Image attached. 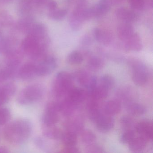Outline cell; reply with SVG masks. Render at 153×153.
<instances>
[{
    "label": "cell",
    "instance_id": "obj_1",
    "mask_svg": "<svg viewBox=\"0 0 153 153\" xmlns=\"http://www.w3.org/2000/svg\"><path fill=\"white\" fill-rule=\"evenodd\" d=\"M33 132L32 123L27 119H18L8 124L3 130V135L9 143L20 145L26 142Z\"/></svg>",
    "mask_w": 153,
    "mask_h": 153
},
{
    "label": "cell",
    "instance_id": "obj_2",
    "mask_svg": "<svg viewBox=\"0 0 153 153\" xmlns=\"http://www.w3.org/2000/svg\"><path fill=\"white\" fill-rule=\"evenodd\" d=\"M44 92L43 86L40 84L29 85L19 93L17 97L18 102L23 105H30L37 102L42 98Z\"/></svg>",
    "mask_w": 153,
    "mask_h": 153
},
{
    "label": "cell",
    "instance_id": "obj_3",
    "mask_svg": "<svg viewBox=\"0 0 153 153\" xmlns=\"http://www.w3.org/2000/svg\"><path fill=\"white\" fill-rule=\"evenodd\" d=\"M73 87V76L68 72L61 71L55 76L53 83L52 93L56 98L66 96Z\"/></svg>",
    "mask_w": 153,
    "mask_h": 153
},
{
    "label": "cell",
    "instance_id": "obj_4",
    "mask_svg": "<svg viewBox=\"0 0 153 153\" xmlns=\"http://www.w3.org/2000/svg\"><path fill=\"white\" fill-rule=\"evenodd\" d=\"M129 64L131 68L133 82L140 86L146 85L148 81L149 76L146 65L142 62L135 59L130 60Z\"/></svg>",
    "mask_w": 153,
    "mask_h": 153
},
{
    "label": "cell",
    "instance_id": "obj_5",
    "mask_svg": "<svg viewBox=\"0 0 153 153\" xmlns=\"http://www.w3.org/2000/svg\"><path fill=\"white\" fill-rule=\"evenodd\" d=\"M60 112V101H51L47 104L42 117L43 126L56 125L59 120V113Z\"/></svg>",
    "mask_w": 153,
    "mask_h": 153
},
{
    "label": "cell",
    "instance_id": "obj_6",
    "mask_svg": "<svg viewBox=\"0 0 153 153\" xmlns=\"http://www.w3.org/2000/svg\"><path fill=\"white\" fill-rule=\"evenodd\" d=\"M36 64L37 77H44L53 73L57 67L56 58L51 55H45L39 60Z\"/></svg>",
    "mask_w": 153,
    "mask_h": 153
},
{
    "label": "cell",
    "instance_id": "obj_7",
    "mask_svg": "<svg viewBox=\"0 0 153 153\" xmlns=\"http://www.w3.org/2000/svg\"><path fill=\"white\" fill-rule=\"evenodd\" d=\"M85 6L83 4L79 5L70 16L69 24L71 30L74 32L80 30L85 21L82 16V10Z\"/></svg>",
    "mask_w": 153,
    "mask_h": 153
},
{
    "label": "cell",
    "instance_id": "obj_8",
    "mask_svg": "<svg viewBox=\"0 0 153 153\" xmlns=\"http://www.w3.org/2000/svg\"><path fill=\"white\" fill-rule=\"evenodd\" d=\"M122 42V48L126 51L139 52L143 48L141 38L137 33H134L128 39Z\"/></svg>",
    "mask_w": 153,
    "mask_h": 153
},
{
    "label": "cell",
    "instance_id": "obj_9",
    "mask_svg": "<svg viewBox=\"0 0 153 153\" xmlns=\"http://www.w3.org/2000/svg\"><path fill=\"white\" fill-rule=\"evenodd\" d=\"M135 131L139 136H142L149 141L153 138V123L150 121L143 120L135 126Z\"/></svg>",
    "mask_w": 153,
    "mask_h": 153
},
{
    "label": "cell",
    "instance_id": "obj_10",
    "mask_svg": "<svg viewBox=\"0 0 153 153\" xmlns=\"http://www.w3.org/2000/svg\"><path fill=\"white\" fill-rule=\"evenodd\" d=\"M16 90V85L11 82L0 86V106H2L10 100L15 94Z\"/></svg>",
    "mask_w": 153,
    "mask_h": 153
},
{
    "label": "cell",
    "instance_id": "obj_11",
    "mask_svg": "<svg viewBox=\"0 0 153 153\" xmlns=\"http://www.w3.org/2000/svg\"><path fill=\"white\" fill-rule=\"evenodd\" d=\"M18 75L23 80H31L36 77V64L32 62L25 63L19 69Z\"/></svg>",
    "mask_w": 153,
    "mask_h": 153
},
{
    "label": "cell",
    "instance_id": "obj_12",
    "mask_svg": "<svg viewBox=\"0 0 153 153\" xmlns=\"http://www.w3.org/2000/svg\"><path fill=\"white\" fill-rule=\"evenodd\" d=\"M93 35L94 39L97 42L105 46L110 45L113 40L112 35L111 33L98 27L94 28Z\"/></svg>",
    "mask_w": 153,
    "mask_h": 153
},
{
    "label": "cell",
    "instance_id": "obj_13",
    "mask_svg": "<svg viewBox=\"0 0 153 153\" xmlns=\"http://www.w3.org/2000/svg\"><path fill=\"white\" fill-rule=\"evenodd\" d=\"M66 97L71 102L78 105L87 98L88 95L86 90L73 87L66 94Z\"/></svg>",
    "mask_w": 153,
    "mask_h": 153
},
{
    "label": "cell",
    "instance_id": "obj_14",
    "mask_svg": "<svg viewBox=\"0 0 153 153\" xmlns=\"http://www.w3.org/2000/svg\"><path fill=\"white\" fill-rule=\"evenodd\" d=\"M112 117L103 113L95 123L97 129L102 132H108L112 129L114 126V120Z\"/></svg>",
    "mask_w": 153,
    "mask_h": 153
},
{
    "label": "cell",
    "instance_id": "obj_15",
    "mask_svg": "<svg viewBox=\"0 0 153 153\" xmlns=\"http://www.w3.org/2000/svg\"><path fill=\"white\" fill-rule=\"evenodd\" d=\"M111 6L110 0H100L91 7L94 17H98L107 14L111 10Z\"/></svg>",
    "mask_w": 153,
    "mask_h": 153
},
{
    "label": "cell",
    "instance_id": "obj_16",
    "mask_svg": "<svg viewBox=\"0 0 153 153\" xmlns=\"http://www.w3.org/2000/svg\"><path fill=\"white\" fill-rule=\"evenodd\" d=\"M117 17L125 23H131L136 21L137 14L133 10L125 7H120L115 11Z\"/></svg>",
    "mask_w": 153,
    "mask_h": 153
},
{
    "label": "cell",
    "instance_id": "obj_17",
    "mask_svg": "<svg viewBox=\"0 0 153 153\" xmlns=\"http://www.w3.org/2000/svg\"><path fill=\"white\" fill-rule=\"evenodd\" d=\"M27 35L38 39H42L47 36V28L43 24H33L27 32Z\"/></svg>",
    "mask_w": 153,
    "mask_h": 153
},
{
    "label": "cell",
    "instance_id": "obj_18",
    "mask_svg": "<svg viewBox=\"0 0 153 153\" xmlns=\"http://www.w3.org/2000/svg\"><path fill=\"white\" fill-rule=\"evenodd\" d=\"M134 33V28L130 23L124 22L117 27V35L119 39L122 42L128 39Z\"/></svg>",
    "mask_w": 153,
    "mask_h": 153
},
{
    "label": "cell",
    "instance_id": "obj_19",
    "mask_svg": "<svg viewBox=\"0 0 153 153\" xmlns=\"http://www.w3.org/2000/svg\"><path fill=\"white\" fill-rule=\"evenodd\" d=\"M66 131H71L77 134L83 130L84 123L80 118L78 117L71 118L68 120L65 124Z\"/></svg>",
    "mask_w": 153,
    "mask_h": 153
},
{
    "label": "cell",
    "instance_id": "obj_20",
    "mask_svg": "<svg viewBox=\"0 0 153 153\" xmlns=\"http://www.w3.org/2000/svg\"><path fill=\"white\" fill-rule=\"evenodd\" d=\"M121 109V105L118 100H110L104 106L103 113L106 115L112 116L119 113Z\"/></svg>",
    "mask_w": 153,
    "mask_h": 153
},
{
    "label": "cell",
    "instance_id": "obj_21",
    "mask_svg": "<svg viewBox=\"0 0 153 153\" xmlns=\"http://www.w3.org/2000/svg\"><path fill=\"white\" fill-rule=\"evenodd\" d=\"M148 140L142 136L135 137L129 144V148L133 152H139L145 149Z\"/></svg>",
    "mask_w": 153,
    "mask_h": 153
},
{
    "label": "cell",
    "instance_id": "obj_22",
    "mask_svg": "<svg viewBox=\"0 0 153 153\" xmlns=\"http://www.w3.org/2000/svg\"><path fill=\"white\" fill-rule=\"evenodd\" d=\"M43 133L46 137L51 139L57 140L61 139L63 132L60 129L57 128L55 125L53 126H43Z\"/></svg>",
    "mask_w": 153,
    "mask_h": 153
},
{
    "label": "cell",
    "instance_id": "obj_23",
    "mask_svg": "<svg viewBox=\"0 0 153 153\" xmlns=\"http://www.w3.org/2000/svg\"><path fill=\"white\" fill-rule=\"evenodd\" d=\"M18 66L7 63V66L0 69V83L7 81L15 75Z\"/></svg>",
    "mask_w": 153,
    "mask_h": 153
},
{
    "label": "cell",
    "instance_id": "obj_24",
    "mask_svg": "<svg viewBox=\"0 0 153 153\" xmlns=\"http://www.w3.org/2000/svg\"><path fill=\"white\" fill-rule=\"evenodd\" d=\"M105 66V62L102 58L97 56H90L87 63L88 69L93 71L101 70Z\"/></svg>",
    "mask_w": 153,
    "mask_h": 153
},
{
    "label": "cell",
    "instance_id": "obj_25",
    "mask_svg": "<svg viewBox=\"0 0 153 153\" xmlns=\"http://www.w3.org/2000/svg\"><path fill=\"white\" fill-rule=\"evenodd\" d=\"M60 112L65 116H71L76 110L77 105L71 102L66 97L62 101H60Z\"/></svg>",
    "mask_w": 153,
    "mask_h": 153
},
{
    "label": "cell",
    "instance_id": "obj_26",
    "mask_svg": "<svg viewBox=\"0 0 153 153\" xmlns=\"http://www.w3.org/2000/svg\"><path fill=\"white\" fill-rule=\"evenodd\" d=\"M126 109L129 113L134 116L142 115L146 112L145 106L140 104L131 101L127 102Z\"/></svg>",
    "mask_w": 153,
    "mask_h": 153
},
{
    "label": "cell",
    "instance_id": "obj_27",
    "mask_svg": "<svg viewBox=\"0 0 153 153\" xmlns=\"http://www.w3.org/2000/svg\"><path fill=\"white\" fill-rule=\"evenodd\" d=\"M91 77L92 76L88 74L86 71L83 70H79L75 72L74 76H73V77L76 79L78 84L85 88L88 85Z\"/></svg>",
    "mask_w": 153,
    "mask_h": 153
},
{
    "label": "cell",
    "instance_id": "obj_28",
    "mask_svg": "<svg viewBox=\"0 0 153 153\" xmlns=\"http://www.w3.org/2000/svg\"><path fill=\"white\" fill-rule=\"evenodd\" d=\"M61 139L65 146H75L77 142V134L68 131L62 133Z\"/></svg>",
    "mask_w": 153,
    "mask_h": 153
},
{
    "label": "cell",
    "instance_id": "obj_29",
    "mask_svg": "<svg viewBox=\"0 0 153 153\" xmlns=\"http://www.w3.org/2000/svg\"><path fill=\"white\" fill-rule=\"evenodd\" d=\"M84 59V56L81 52L77 51L71 52L67 57V62L71 65L81 64Z\"/></svg>",
    "mask_w": 153,
    "mask_h": 153
},
{
    "label": "cell",
    "instance_id": "obj_30",
    "mask_svg": "<svg viewBox=\"0 0 153 153\" xmlns=\"http://www.w3.org/2000/svg\"><path fill=\"white\" fill-rule=\"evenodd\" d=\"M79 134L81 141L86 145L92 144L96 139L94 133L90 130L83 129Z\"/></svg>",
    "mask_w": 153,
    "mask_h": 153
},
{
    "label": "cell",
    "instance_id": "obj_31",
    "mask_svg": "<svg viewBox=\"0 0 153 153\" xmlns=\"http://www.w3.org/2000/svg\"><path fill=\"white\" fill-rule=\"evenodd\" d=\"M14 23L12 16L7 11L0 12V27H8Z\"/></svg>",
    "mask_w": 153,
    "mask_h": 153
},
{
    "label": "cell",
    "instance_id": "obj_32",
    "mask_svg": "<svg viewBox=\"0 0 153 153\" xmlns=\"http://www.w3.org/2000/svg\"><path fill=\"white\" fill-rule=\"evenodd\" d=\"M68 13V10L65 9L57 8L52 11H49V16L53 20L60 21L66 17Z\"/></svg>",
    "mask_w": 153,
    "mask_h": 153
},
{
    "label": "cell",
    "instance_id": "obj_33",
    "mask_svg": "<svg viewBox=\"0 0 153 153\" xmlns=\"http://www.w3.org/2000/svg\"><path fill=\"white\" fill-rule=\"evenodd\" d=\"M12 48V45L9 40L2 39L0 40V53L8 55L14 51Z\"/></svg>",
    "mask_w": 153,
    "mask_h": 153
},
{
    "label": "cell",
    "instance_id": "obj_34",
    "mask_svg": "<svg viewBox=\"0 0 153 153\" xmlns=\"http://www.w3.org/2000/svg\"><path fill=\"white\" fill-rule=\"evenodd\" d=\"M114 85V79L112 76L109 75H104L101 77L99 85L105 88L108 90H111L113 87Z\"/></svg>",
    "mask_w": 153,
    "mask_h": 153
},
{
    "label": "cell",
    "instance_id": "obj_35",
    "mask_svg": "<svg viewBox=\"0 0 153 153\" xmlns=\"http://www.w3.org/2000/svg\"><path fill=\"white\" fill-rule=\"evenodd\" d=\"M135 137V132L133 130H127L121 135L120 141L123 144H129Z\"/></svg>",
    "mask_w": 153,
    "mask_h": 153
},
{
    "label": "cell",
    "instance_id": "obj_36",
    "mask_svg": "<svg viewBox=\"0 0 153 153\" xmlns=\"http://www.w3.org/2000/svg\"><path fill=\"white\" fill-rule=\"evenodd\" d=\"M11 113L7 108H0V126L7 124L10 120Z\"/></svg>",
    "mask_w": 153,
    "mask_h": 153
},
{
    "label": "cell",
    "instance_id": "obj_37",
    "mask_svg": "<svg viewBox=\"0 0 153 153\" xmlns=\"http://www.w3.org/2000/svg\"><path fill=\"white\" fill-rule=\"evenodd\" d=\"M120 124L125 130L131 129L134 126V122L133 119L128 116H123L120 119Z\"/></svg>",
    "mask_w": 153,
    "mask_h": 153
},
{
    "label": "cell",
    "instance_id": "obj_38",
    "mask_svg": "<svg viewBox=\"0 0 153 153\" xmlns=\"http://www.w3.org/2000/svg\"><path fill=\"white\" fill-rule=\"evenodd\" d=\"M131 7L135 10H140L145 6V0H129Z\"/></svg>",
    "mask_w": 153,
    "mask_h": 153
},
{
    "label": "cell",
    "instance_id": "obj_39",
    "mask_svg": "<svg viewBox=\"0 0 153 153\" xmlns=\"http://www.w3.org/2000/svg\"><path fill=\"white\" fill-rule=\"evenodd\" d=\"M87 147L86 152L90 153H99L104 152L102 147L97 145L90 144Z\"/></svg>",
    "mask_w": 153,
    "mask_h": 153
},
{
    "label": "cell",
    "instance_id": "obj_40",
    "mask_svg": "<svg viewBox=\"0 0 153 153\" xmlns=\"http://www.w3.org/2000/svg\"><path fill=\"white\" fill-rule=\"evenodd\" d=\"M80 43V45L84 47L90 46L93 43L92 37L88 35H85L81 38Z\"/></svg>",
    "mask_w": 153,
    "mask_h": 153
},
{
    "label": "cell",
    "instance_id": "obj_41",
    "mask_svg": "<svg viewBox=\"0 0 153 153\" xmlns=\"http://www.w3.org/2000/svg\"><path fill=\"white\" fill-rule=\"evenodd\" d=\"M62 152L64 153H77L79 152V149L75 146H66L63 148Z\"/></svg>",
    "mask_w": 153,
    "mask_h": 153
},
{
    "label": "cell",
    "instance_id": "obj_42",
    "mask_svg": "<svg viewBox=\"0 0 153 153\" xmlns=\"http://www.w3.org/2000/svg\"><path fill=\"white\" fill-rule=\"evenodd\" d=\"M31 5H36L41 6L44 4L47 5L50 0H27Z\"/></svg>",
    "mask_w": 153,
    "mask_h": 153
},
{
    "label": "cell",
    "instance_id": "obj_43",
    "mask_svg": "<svg viewBox=\"0 0 153 153\" xmlns=\"http://www.w3.org/2000/svg\"><path fill=\"white\" fill-rule=\"evenodd\" d=\"M47 7L49 11H52L58 8V5L57 2L53 0L49 1V2L47 3Z\"/></svg>",
    "mask_w": 153,
    "mask_h": 153
},
{
    "label": "cell",
    "instance_id": "obj_44",
    "mask_svg": "<svg viewBox=\"0 0 153 153\" xmlns=\"http://www.w3.org/2000/svg\"><path fill=\"white\" fill-rule=\"evenodd\" d=\"M124 1V0H110L112 5V4L117 5V4H120V3H121L122 2H123Z\"/></svg>",
    "mask_w": 153,
    "mask_h": 153
},
{
    "label": "cell",
    "instance_id": "obj_45",
    "mask_svg": "<svg viewBox=\"0 0 153 153\" xmlns=\"http://www.w3.org/2000/svg\"><path fill=\"white\" fill-rule=\"evenodd\" d=\"M9 152L8 149L6 147L0 146V153H8Z\"/></svg>",
    "mask_w": 153,
    "mask_h": 153
},
{
    "label": "cell",
    "instance_id": "obj_46",
    "mask_svg": "<svg viewBox=\"0 0 153 153\" xmlns=\"http://www.w3.org/2000/svg\"><path fill=\"white\" fill-rule=\"evenodd\" d=\"M1 36V32H0V37Z\"/></svg>",
    "mask_w": 153,
    "mask_h": 153
}]
</instances>
